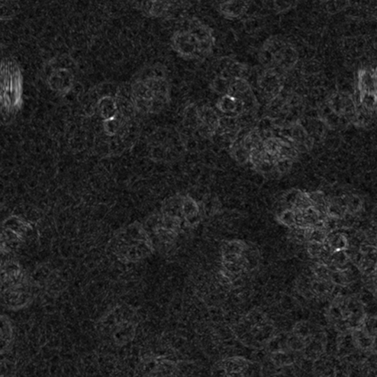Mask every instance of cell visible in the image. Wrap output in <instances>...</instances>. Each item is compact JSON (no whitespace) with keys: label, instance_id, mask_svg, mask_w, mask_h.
I'll use <instances>...</instances> for the list:
<instances>
[{"label":"cell","instance_id":"6da1fadb","mask_svg":"<svg viewBox=\"0 0 377 377\" xmlns=\"http://www.w3.org/2000/svg\"><path fill=\"white\" fill-rule=\"evenodd\" d=\"M132 100L140 114H157L169 102V83L161 67H153L131 86Z\"/></svg>","mask_w":377,"mask_h":377},{"label":"cell","instance_id":"7a4b0ae2","mask_svg":"<svg viewBox=\"0 0 377 377\" xmlns=\"http://www.w3.org/2000/svg\"><path fill=\"white\" fill-rule=\"evenodd\" d=\"M214 38L211 29L202 22L190 21L188 27L174 34L172 47L185 59H202L211 54Z\"/></svg>","mask_w":377,"mask_h":377},{"label":"cell","instance_id":"3957f363","mask_svg":"<svg viewBox=\"0 0 377 377\" xmlns=\"http://www.w3.org/2000/svg\"><path fill=\"white\" fill-rule=\"evenodd\" d=\"M112 250L124 263H136L154 251L152 240L140 224L130 225L119 232L112 242Z\"/></svg>","mask_w":377,"mask_h":377},{"label":"cell","instance_id":"277c9868","mask_svg":"<svg viewBox=\"0 0 377 377\" xmlns=\"http://www.w3.org/2000/svg\"><path fill=\"white\" fill-rule=\"evenodd\" d=\"M137 315L131 308L121 306L103 320V333L118 346L133 340L137 328Z\"/></svg>","mask_w":377,"mask_h":377},{"label":"cell","instance_id":"5b68a950","mask_svg":"<svg viewBox=\"0 0 377 377\" xmlns=\"http://www.w3.org/2000/svg\"><path fill=\"white\" fill-rule=\"evenodd\" d=\"M236 334L246 346L262 347L274 337V327L262 312L253 311L237 325Z\"/></svg>","mask_w":377,"mask_h":377},{"label":"cell","instance_id":"8992f818","mask_svg":"<svg viewBox=\"0 0 377 377\" xmlns=\"http://www.w3.org/2000/svg\"><path fill=\"white\" fill-rule=\"evenodd\" d=\"M22 77L17 64L6 59L1 64V103L2 110L13 114L21 105Z\"/></svg>","mask_w":377,"mask_h":377},{"label":"cell","instance_id":"52a82bcc","mask_svg":"<svg viewBox=\"0 0 377 377\" xmlns=\"http://www.w3.org/2000/svg\"><path fill=\"white\" fill-rule=\"evenodd\" d=\"M297 59L295 47L282 38H270L260 52V61L266 69L275 70L283 75L295 67Z\"/></svg>","mask_w":377,"mask_h":377},{"label":"cell","instance_id":"ba28073f","mask_svg":"<svg viewBox=\"0 0 377 377\" xmlns=\"http://www.w3.org/2000/svg\"><path fill=\"white\" fill-rule=\"evenodd\" d=\"M69 58L61 57L53 61L47 70V82L54 91H69L74 80V69L71 66Z\"/></svg>","mask_w":377,"mask_h":377},{"label":"cell","instance_id":"9c48e42d","mask_svg":"<svg viewBox=\"0 0 377 377\" xmlns=\"http://www.w3.org/2000/svg\"><path fill=\"white\" fill-rule=\"evenodd\" d=\"M260 95L267 102L278 98L283 89V75L275 70L266 69L258 78Z\"/></svg>","mask_w":377,"mask_h":377},{"label":"cell","instance_id":"30bf717a","mask_svg":"<svg viewBox=\"0 0 377 377\" xmlns=\"http://www.w3.org/2000/svg\"><path fill=\"white\" fill-rule=\"evenodd\" d=\"M219 374L222 376H253L256 371L253 363L242 357H230L219 364Z\"/></svg>","mask_w":377,"mask_h":377},{"label":"cell","instance_id":"8fae6325","mask_svg":"<svg viewBox=\"0 0 377 377\" xmlns=\"http://www.w3.org/2000/svg\"><path fill=\"white\" fill-rule=\"evenodd\" d=\"M216 106L223 116L228 117H238L244 112L243 103L230 95L221 96Z\"/></svg>","mask_w":377,"mask_h":377},{"label":"cell","instance_id":"7c38bea8","mask_svg":"<svg viewBox=\"0 0 377 377\" xmlns=\"http://www.w3.org/2000/svg\"><path fill=\"white\" fill-rule=\"evenodd\" d=\"M96 109L103 121L110 120V119L114 118L120 114L116 96L115 98L111 96H102L96 102Z\"/></svg>","mask_w":377,"mask_h":377},{"label":"cell","instance_id":"4fadbf2b","mask_svg":"<svg viewBox=\"0 0 377 377\" xmlns=\"http://www.w3.org/2000/svg\"><path fill=\"white\" fill-rule=\"evenodd\" d=\"M357 92L375 93L376 94V75L375 71L362 69L360 71L357 79Z\"/></svg>","mask_w":377,"mask_h":377},{"label":"cell","instance_id":"5bb4252c","mask_svg":"<svg viewBox=\"0 0 377 377\" xmlns=\"http://www.w3.org/2000/svg\"><path fill=\"white\" fill-rule=\"evenodd\" d=\"M182 219L188 225H195L200 220V207L194 199L183 196Z\"/></svg>","mask_w":377,"mask_h":377},{"label":"cell","instance_id":"9a60e30c","mask_svg":"<svg viewBox=\"0 0 377 377\" xmlns=\"http://www.w3.org/2000/svg\"><path fill=\"white\" fill-rule=\"evenodd\" d=\"M172 5L163 1H150L143 6V11L154 17H163L172 13Z\"/></svg>","mask_w":377,"mask_h":377},{"label":"cell","instance_id":"2e32d148","mask_svg":"<svg viewBox=\"0 0 377 377\" xmlns=\"http://www.w3.org/2000/svg\"><path fill=\"white\" fill-rule=\"evenodd\" d=\"M247 3L244 1H228L221 5V12L226 17H239L247 10Z\"/></svg>","mask_w":377,"mask_h":377},{"label":"cell","instance_id":"e0dca14e","mask_svg":"<svg viewBox=\"0 0 377 377\" xmlns=\"http://www.w3.org/2000/svg\"><path fill=\"white\" fill-rule=\"evenodd\" d=\"M184 124L192 130L198 131L200 124L198 108L195 105H190L184 114Z\"/></svg>","mask_w":377,"mask_h":377},{"label":"cell","instance_id":"ac0fdd59","mask_svg":"<svg viewBox=\"0 0 377 377\" xmlns=\"http://www.w3.org/2000/svg\"><path fill=\"white\" fill-rule=\"evenodd\" d=\"M278 219L283 225L288 226L290 228L296 226L295 211L291 209H286L280 211Z\"/></svg>","mask_w":377,"mask_h":377}]
</instances>
